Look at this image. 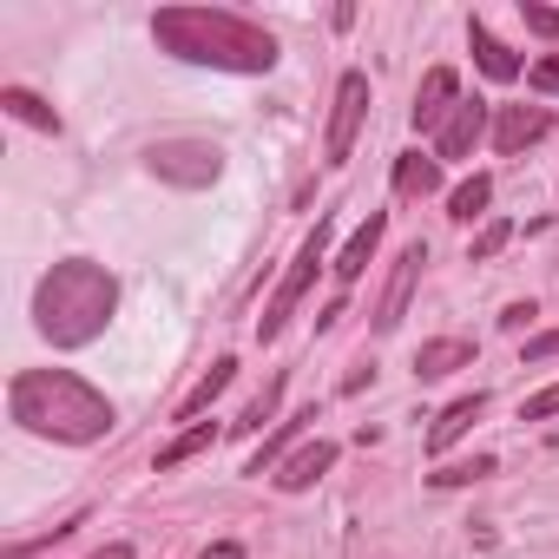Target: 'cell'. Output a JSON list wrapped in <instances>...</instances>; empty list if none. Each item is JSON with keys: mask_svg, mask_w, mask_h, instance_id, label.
I'll use <instances>...</instances> for the list:
<instances>
[{"mask_svg": "<svg viewBox=\"0 0 559 559\" xmlns=\"http://www.w3.org/2000/svg\"><path fill=\"white\" fill-rule=\"evenodd\" d=\"M152 40L171 60L217 67V73H270L276 67V34H263L257 21H243L230 8H165V14H152Z\"/></svg>", "mask_w": 559, "mask_h": 559, "instance_id": "6da1fadb", "label": "cell"}, {"mask_svg": "<svg viewBox=\"0 0 559 559\" xmlns=\"http://www.w3.org/2000/svg\"><path fill=\"white\" fill-rule=\"evenodd\" d=\"M119 310V276L93 257H67L40 276V290H34V330L53 343V349H86L106 336Z\"/></svg>", "mask_w": 559, "mask_h": 559, "instance_id": "7a4b0ae2", "label": "cell"}, {"mask_svg": "<svg viewBox=\"0 0 559 559\" xmlns=\"http://www.w3.org/2000/svg\"><path fill=\"white\" fill-rule=\"evenodd\" d=\"M8 408H14V421L27 428V435H47V441H73V448H86V441H106L112 435V402L93 389V382H80V376H67V369H21L14 382H8Z\"/></svg>", "mask_w": 559, "mask_h": 559, "instance_id": "3957f363", "label": "cell"}, {"mask_svg": "<svg viewBox=\"0 0 559 559\" xmlns=\"http://www.w3.org/2000/svg\"><path fill=\"white\" fill-rule=\"evenodd\" d=\"M323 257H330V224L317 217V230H310V237L297 243V263H290V276H284V284H276V297H270V304H263V317H257V336H263V343H270L276 330H284V323H290V310H297V304L310 297L317 270H323Z\"/></svg>", "mask_w": 559, "mask_h": 559, "instance_id": "277c9868", "label": "cell"}, {"mask_svg": "<svg viewBox=\"0 0 559 559\" xmlns=\"http://www.w3.org/2000/svg\"><path fill=\"white\" fill-rule=\"evenodd\" d=\"M145 165H152V178H165V185H178V191H204V185H217L224 152H217L211 139H158V145L145 152Z\"/></svg>", "mask_w": 559, "mask_h": 559, "instance_id": "5b68a950", "label": "cell"}, {"mask_svg": "<svg viewBox=\"0 0 559 559\" xmlns=\"http://www.w3.org/2000/svg\"><path fill=\"white\" fill-rule=\"evenodd\" d=\"M362 119H369V73H343L336 80V112H330V165H343L349 152H356V132H362Z\"/></svg>", "mask_w": 559, "mask_h": 559, "instance_id": "8992f818", "label": "cell"}, {"mask_svg": "<svg viewBox=\"0 0 559 559\" xmlns=\"http://www.w3.org/2000/svg\"><path fill=\"white\" fill-rule=\"evenodd\" d=\"M421 263H428V250H421V243H408V250L395 257V270H389V290H382V304H376V330H382V336H395V330H402V317H408V297H415V284H421Z\"/></svg>", "mask_w": 559, "mask_h": 559, "instance_id": "52a82bcc", "label": "cell"}, {"mask_svg": "<svg viewBox=\"0 0 559 559\" xmlns=\"http://www.w3.org/2000/svg\"><path fill=\"white\" fill-rule=\"evenodd\" d=\"M454 106H461V80H454V67H435V73L421 80L408 119H415V132H441V126L454 119Z\"/></svg>", "mask_w": 559, "mask_h": 559, "instance_id": "ba28073f", "label": "cell"}, {"mask_svg": "<svg viewBox=\"0 0 559 559\" xmlns=\"http://www.w3.org/2000/svg\"><path fill=\"white\" fill-rule=\"evenodd\" d=\"M552 132V112L546 106H500L493 112V152H526V145H539Z\"/></svg>", "mask_w": 559, "mask_h": 559, "instance_id": "9c48e42d", "label": "cell"}, {"mask_svg": "<svg viewBox=\"0 0 559 559\" xmlns=\"http://www.w3.org/2000/svg\"><path fill=\"white\" fill-rule=\"evenodd\" d=\"M330 467H336V441H304L297 454H284V467H276V487H284V493H310Z\"/></svg>", "mask_w": 559, "mask_h": 559, "instance_id": "30bf717a", "label": "cell"}, {"mask_svg": "<svg viewBox=\"0 0 559 559\" xmlns=\"http://www.w3.org/2000/svg\"><path fill=\"white\" fill-rule=\"evenodd\" d=\"M480 132H487V99H461L454 119L435 132V158H467L480 145Z\"/></svg>", "mask_w": 559, "mask_h": 559, "instance_id": "8fae6325", "label": "cell"}, {"mask_svg": "<svg viewBox=\"0 0 559 559\" xmlns=\"http://www.w3.org/2000/svg\"><path fill=\"white\" fill-rule=\"evenodd\" d=\"M480 415H487V395H480V389H474V395H461V402H448V408L435 415V428H428V454H448V448L480 421Z\"/></svg>", "mask_w": 559, "mask_h": 559, "instance_id": "7c38bea8", "label": "cell"}, {"mask_svg": "<svg viewBox=\"0 0 559 559\" xmlns=\"http://www.w3.org/2000/svg\"><path fill=\"white\" fill-rule=\"evenodd\" d=\"M467 362H474V343H467V336H435V343L415 349V376H421V382H441V376H454V369H467Z\"/></svg>", "mask_w": 559, "mask_h": 559, "instance_id": "4fadbf2b", "label": "cell"}, {"mask_svg": "<svg viewBox=\"0 0 559 559\" xmlns=\"http://www.w3.org/2000/svg\"><path fill=\"white\" fill-rule=\"evenodd\" d=\"M382 230H389V217H382V211H369V224H362V230H356V237L343 243V257L330 263V270H336V284H343V290H349V284H356V276L369 270V257H376V243H382Z\"/></svg>", "mask_w": 559, "mask_h": 559, "instance_id": "5bb4252c", "label": "cell"}, {"mask_svg": "<svg viewBox=\"0 0 559 559\" xmlns=\"http://www.w3.org/2000/svg\"><path fill=\"white\" fill-rule=\"evenodd\" d=\"M467 47H474V60H480V73H487V80H500V86H507V80H520V53H513V47H500L487 21H467Z\"/></svg>", "mask_w": 559, "mask_h": 559, "instance_id": "9a60e30c", "label": "cell"}, {"mask_svg": "<svg viewBox=\"0 0 559 559\" xmlns=\"http://www.w3.org/2000/svg\"><path fill=\"white\" fill-rule=\"evenodd\" d=\"M395 191H402V198H435V191H441V158L402 152V158H395Z\"/></svg>", "mask_w": 559, "mask_h": 559, "instance_id": "2e32d148", "label": "cell"}, {"mask_svg": "<svg viewBox=\"0 0 559 559\" xmlns=\"http://www.w3.org/2000/svg\"><path fill=\"white\" fill-rule=\"evenodd\" d=\"M304 421H317V408H297V415H284V421H276V428L263 435V448L250 454V467H243V474H263V467H276V461H284V448L304 435Z\"/></svg>", "mask_w": 559, "mask_h": 559, "instance_id": "e0dca14e", "label": "cell"}, {"mask_svg": "<svg viewBox=\"0 0 559 559\" xmlns=\"http://www.w3.org/2000/svg\"><path fill=\"white\" fill-rule=\"evenodd\" d=\"M0 106H8L21 126H34V132H60V112L40 93H27V86H0Z\"/></svg>", "mask_w": 559, "mask_h": 559, "instance_id": "ac0fdd59", "label": "cell"}, {"mask_svg": "<svg viewBox=\"0 0 559 559\" xmlns=\"http://www.w3.org/2000/svg\"><path fill=\"white\" fill-rule=\"evenodd\" d=\"M230 376H237V362H230V356H224V362H211V376H204V382H198V389L178 402V421H198V415H204V408H211V402L230 389Z\"/></svg>", "mask_w": 559, "mask_h": 559, "instance_id": "d6986e66", "label": "cell"}, {"mask_svg": "<svg viewBox=\"0 0 559 559\" xmlns=\"http://www.w3.org/2000/svg\"><path fill=\"white\" fill-rule=\"evenodd\" d=\"M487 198H493V185L474 171L467 185H454V191H448V217H454V224H474V217L487 211Z\"/></svg>", "mask_w": 559, "mask_h": 559, "instance_id": "ffe728a7", "label": "cell"}, {"mask_svg": "<svg viewBox=\"0 0 559 559\" xmlns=\"http://www.w3.org/2000/svg\"><path fill=\"white\" fill-rule=\"evenodd\" d=\"M211 441H217V428H211V421H191L178 441H165V448H158V474H165V467H178V461H191V454H204Z\"/></svg>", "mask_w": 559, "mask_h": 559, "instance_id": "44dd1931", "label": "cell"}, {"mask_svg": "<svg viewBox=\"0 0 559 559\" xmlns=\"http://www.w3.org/2000/svg\"><path fill=\"white\" fill-rule=\"evenodd\" d=\"M493 474V454H474V461H448L441 474H428L435 487H474V480H487Z\"/></svg>", "mask_w": 559, "mask_h": 559, "instance_id": "7402d4cb", "label": "cell"}, {"mask_svg": "<svg viewBox=\"0 0 559 559\" xmlns=\"http://www.w3.org/2000/svg\"><path fill=\"white\" fill-rule=\"evenodd\" d=\"M276 395H284V376H270V382H263V395H257V402L243 408V421H237V435H263V421L276 415Z\"/></svg>", "mask_w": 559, "mask_h": 559, "instance_id": "603a6c76", "label": "cell"}, {"mask_svg": "<svg viewBox=\"0 0 559 559\" xmlns=\"http://www.w3.org/2000/svg\"><path fill=\"white\" fill-rule=\"evenodd\" d=\"M507 237H513V224H507V217H493V224L474 237V263H487L493 250H507Z\"/></svg>", "mask_w": 559, "mask_h": 559, "instance_id": "cb8c5ba5", "label": "cell"}, {"mask_svg": "<svg viewBox=\"0 0 559 559\" xmlns=\"http://www.w3.org/2000/svg\"><path fill=\"white\" fill-rule=\"evenodd\" d=\"M546 415H559V382H552V389H539V395H526V402H520V421H546Z\"/></svg>", "mask_w": 559, "mask_h": 559, "instance_id": "d4e9b609", "label": "cell"}, {"mask_svg": "<svg viewBox=\"0 0 559 559\" xmlns=\"http://www.w3.org/2000/svg\"><path fill=\"white\" fill-rule=\"evenodd\" d=\"M520 14H526V27L539 40H559V8H520Z\"/></svg>", "mask_w": 559, "mask_h": 559, "instance_id": "484cf974", "label": "cell"}, {"mask_svg": "<svg viewBox=\"0 0 559 559\" xmlns=\"http://www.w3.org/2000/svg\"><path fill=\"white\" fill-rule=\"evenodd\" d=\"M526 80H533V93H559V53H552V60H533Z\"/></svg>", "mask_w": 559, "mask_h": 559, "instance_id": "4316f807", "label": "cell"}, {"mask_svg": "<svg viewBox=\"0 0 559 559\" xmlns=\"http://www.w3.org/2000/svg\"><path fill=\"white\" fill-rule=\"evenodd\" d=\"M533 317H539L533 304H507V310H500V330H513V336H520V330H533Z\"/></svg>", "mask_w": 559, "mask_h": 559, "instance_id": "83f0119b", "label": "cell"}, {"mask_svg": "<svg viewBox=\"0 0 559 559\" xmlns=\"http://www.w3.org/2000/svg\"><path fill=\"white\" fill-rule=\"evenodd\" d=\"M552 356H559V330H546V336L526 343V362H552Z\"/></svg>", "mask_w": 559, "mask_h": 559, "instance_id": "f1b7e54d", "label": "cell"}, {"mask_svg": "<svg viewBox=\"0 0 559 559\" xmlns=\"http://www.w3.org/2000/svg\"><path fill=\"white\" fill-rule=\"evenodd\" d=\"M204 559H243V546L237 539H217V546H204Z\"/></svg>", "mask_w": 559, "mask_h": 559, "instance_id": "f546056e", "label": "cell"}, {"mask_svg": "<svg viewBox=\"0 0 559 559\" xmlns=\"http://www.w3.org/2000/svg\"><path fill=\"white\" fill-rule=\"evenodd\" d=\"M93 559H132V546H126V539H119V546H99V552H93Z\"/></svg>", "mask_w": 559, "mask_h": 559, "instance_id": "4dcf8cb0", "label": "cell"}]
</instances>
